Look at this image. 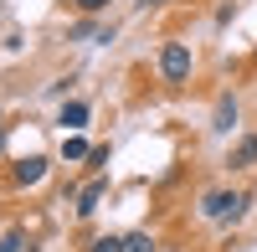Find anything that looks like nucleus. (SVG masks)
Masks as SVG:
<instances>
[{"mask_svg": "<svg viewBox=\"0 0 257 252\" xmlns=\"http://www.w3.org/2000/svg\"><path fill=\"white\" fill-rule=\"evenodd\" d=\"M88 155H93V144L82 139V134H67V139H62V160H67V165H77V160H88Z\"/></svg>", "mask_w": 257, "mask_h": 252, "instance_id": "0eeeda50", "label": "nucleus"}, {"mask_svg": "<svg viewBox=\"0 0 257 252\" xmlns=\"http://www.w3.org/2000/svg\"><path fill=\"white\" fill-rule=\"evenodd\" d=\"M0 155H6V123H0Z\"/></svg>", "mask_w": 257, "mask_h": 252, "instance_id": "ddd939ff", "label": "nucleus"}, {"mask_svg": "<svg viewBox=\"0 0 257 252\" xmlns=\"http://www.w3.org/2000/svg\"><path fill=\"white\" fill-rule=\"evenodd\" d=\"M88 165H93V170H98V175H103V170H108V144H98V150L88 155Z\"/></svg>", "mask_w": 257, "mask_h": 252, "instance_id": "9b49d317", "label": "nucleus"}, {"mask_svg": "<svg viewBox=\"0 0 257 252\" xmlns=\"http://www.w3.org/2000/svg\"><path fill=\"white\" fill-rule=\"evenodd\" d=\"M231 123H237V98L221 93V98H216V118H211V129H216V134H231Z\"/></svg>", "mask_w": 257, "mask_h": 252, "instance_id": "39448f33", "label": "nucleus"}, {"mask_svg": "<svg viewBox=\"0 0 257 252\" xmlns=\"http://www.w3.org/2000/svg\"><path fill=\"white\" fill-rule=\"evenodd\" d=\"M144 6H170V0H144Z\"/></svg>", "mask_w": 257, "mask_h": 252, "instance_id": "4468645a", "label": "nucleus"}, {"mask_svg": "<svg viewBox=\"0 0 257 252\" xmlns=\"http://www.w3.org/2000/svg\"><path fill=\"white\" fill-rule=\"evenodd\" d=\"M103 196H108V175H98V180L88 185V191H82V196H77V216H93Z\"/></svg>", "mask_w": 257, "mask_h": 252, "instance_id": "20e7f679", "label": "nucleus"}, {"mask_svg": "<svg viewBox=\"0 0 257 252\" xmlns=\"http://www.w3.org/2000/svg\"><path fill=\"white\" fill-rule=\"evenodd\" d=\"M0 252H26V232H6L0 237Z\"/></svg>", "mask_w": 257, "mask_h": 252, "instance_id": "9d476101", "label": "nucleus"}, {"mask_svg": "<svg viewBox=\"0 0 257 252\" xmlns=\"http://www.w3.org/2000/svg\"><path fill=\"white\" fill-rule=\"evenodd\" d=\"M123 252H155V237H149V232H128L123 237Z\"/></svg>", "mask_w": 257, "mask_h": 252, "instance_id": "6e6552de", "label": "nucleus"}, {"mask_svg": "<svg viewBox=\"0 0 257 252\" xmlns=\"http://www.w3.org/2000/svg\"><path fill=\"white\" fill-rule=\"evenodd\" d=\"M57 123H62V129H67V134H77L82 123H88V103H82V98H72V103H62V113H57Z\"/></svg>", "mask_w": 257, "mask_h": 252, "instance_id": "7ed1b4c3", "label": "nucleus"}, {"mask_svg": "<svg viewBox=\"0 0 257 252\" xmlns=\"http://www.w3.org/2000/svg\"><path fill=\"white\" fill-rule=\"evenodd\" d=\"M72 6H77V11H88V16H98L103 6H108V0H72Z\"/></svg>", "mask_w": 257, "mask_h": 252, "instance_id": "f8f14e48", "label": "nucleus"}, {"mask_svg": "<svg viewBox=\"0 0 257 252\" xmlns=\"http://www.w3.org/2000/svg\"><path fill=\"white\" fill-rule=\"evenodd\" d=\"M226 165H231V170H252V165H257V134H242Z\"/></svg>", "mask_w": 257, "mask_h": 252, "instance_id": "f03ea898", "label": "nucleus"}, {"mask_svg": "<svg viewBox=\"0 0 257 252\" xmlns=\"http://www.w3.org/2000/svg\"><path fill=\"white\" fill-rule=\"evenodd\" d=\"M88 252H123V237H113V232H108V237H93Z\"/></svg>", "mask_w": 257, "mask_h": 252, "instance_id": "1a4fd4ad", "label": "nucleus"}, {"mask_svg": "<svg viewBox=\"0 0 257 252\" xmlns=\"http://www.w3.org/2000/svg\"><path fill=\"white\" fill-rule=\"evenodd\" d=\"M190 67H196V62H190L185 41H165L160 47V77L165 82H190Z\"/></svg>", "mask_w": 257, "mask_h": 252, "instance_id": "f257e3e1", "label": "nucleus"}, {"mask_svg": "<svg viewBox=\"0 0 257 252\" xmlns=\"http://www.w3.org/2000/svg\"><path fill=\"white\" fill-rule=\"evenodd\" d=\"M11 175H16V185H41V175H47V160H41V155H31V160H21Z\"/></svg>", "mask_w": 257, "mask_h": 252, "instance_id": "423d86ee", "label": "nucleus"}]
</instances>
